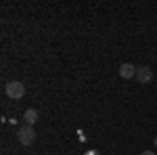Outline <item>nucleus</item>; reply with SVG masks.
<instances>
[{"mask_svg": "<svg viewBox=\"0 0 157 155\" xmlns=\"http://www.w3.org/2000/svg\"><path fill=\"white\" fill-rule=\"evenodd\" d=\"M4 92H6L9 99L17 101V99H23L25 96V86L21 82H17V80H11V82L4 84Z\"/></svg>", "mask_w": 157, "mask_h": 155, "instance_id": "nucleus-1", "label": "nucleus"}, {"mask_svg": "<svg viewBox=\"0 0 157 155\" xmlns=\"http://www.w3.org/2000/svg\"><path fill=\"white\" fill-rule=\"evenodd\" d=\"M17 138H19V143L25 145V147L34 145V141H36V132H34V126H27V124H23V126L17 130Z\"/></svg>", "mask_w": 157, "mask_h": 155, "instance_id": "nucleus-2", "label": "nucleus"}, {"mask_svg": "<svg viewBox=\"0 0 157 155\" xmlns=\"http://www.w3.org/2000/svg\"><path fill=\"white\" fill-rule=\"evenodd\" d=\"M138 84H149L153 80V69L149 65H138L136 67V78H134Z\"/></svg>", "mask_w": 157, "mask_h": 155, "instance_id": "nucleus-3", "label": "nucleus"}, {"mask_svg": "<svg viewBox=\"0 0 157 155\" xmlns=\"http://www.w3.org/2000/svg\"><path fill=\"white\" fill-rule=\"evenodd\" d=\"M120 76L124 78V80L136 78V65H132V63H121L120 65Z\"/></svg>", "mask_w": 157, "mask_h": 155, "instance_id": "nucleus-4", "label": "nucleus"}, {"mask_svg": "<svg viewBox=\"0 0 157 155\" xmlns=\"http://www.w3.org/2000/svg\"><path fill=\"white\" fill-rule=\"evenodd\" d=\"M23 119H25L27 126H34V124L38 122V111L36 109H27V111L23 113Z\"/></svg>", "mask_w": 157, "mask_h": 155, "instance_id": "nucleus-5", "label": "nucleus"}, {"mask_svg": "<svg viewBox=\"0 0 157 155\" xmlns=\"http://www.w3.org/2000/svg\"><path fill=\"white\" fill-rule=\"evenodd\" d=\"M140 155H155V153H153V151H143Z\"/></svg>", "mask_w": 157, "mask_h": 155, "instance_id": "nucleus-6", "label": "nucleus"}, {"mask_svg": "<svg viewBox=\"0 0 157 155\" xmlns=\"http://www.w3.org/2000/svg\"><path fill=\"white\" fill-rule=\"evenodd\" d=\"M86 155H98V153H97V151H88Z\"/></svg>", "mask_w": 157, "mask_h": 155, "instance_id": "nucleus-7", "label": "nucleus"}, {"mask_svg": "<svg viewBox=\"0 0 157 155\" xmlns=\"http://www.w3.org/2000/svg\"><path fill=\"white\" fill-rule=\"evenodd\" d=\"M153 145H155V147H157V134H155V138H153Z\"/></svg>", "mask_w": 157, "mask_h": 155, "instance_id": "nucleus-8", "label": "nucleus"}]
</instances>
